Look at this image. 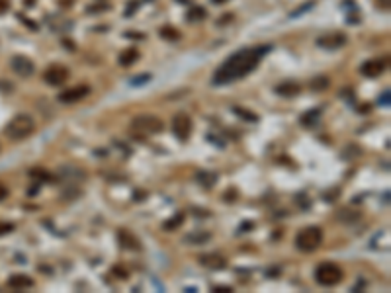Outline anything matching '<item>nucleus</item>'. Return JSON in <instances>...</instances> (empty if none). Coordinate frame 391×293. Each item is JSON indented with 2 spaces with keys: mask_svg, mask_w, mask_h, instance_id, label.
Masks as SVG:
<instances>
[{
  "mask_svg": "<svg viewBox=\"0 0 391 293\" xmlns=\"http://www.w3.org/2000/svg\"><path fill=\"white\" fill-rule=\"evenodd\" d=\"M270 49H272L270 45H260V47L241 49L237 53H233V55L214 72L212 82H214L215 86H221V84H229V82H235L239 81V78H243V76H247L250 70L260 63L262 57H264Z\"/></svg>",
  "mask_w": 391,
  "mask_h": 293,
  "instance_id": "obj_1",
  "label": "nucleus"
},
{
  "mask_svg": "<svg viewBox=\"0 0 391 293\" xmlns=\"http://www.w3.org/2000/svg\"><path fill=\"white\" fill-rule=\"evenodd\" d=\"M34 129H36L34 117L25 116V114H20V116H14L12 119L8 121V125H6V135H8L12 141H20V139L30 137V135L34 133Z\"/></svg>",
  "mask_w": 391,
  "mask_h": 293,
  "instance_id": "obj_2",
  "label": "nucleus"
},
{
  "mask_svg": "<svg viewBox=\"0 0 391 293\" xmlns=\"http://www.w3.org/2000/svg\"><path fill=\"white\" fill-rule=\"evenodd\" d=\"M321 243H323V231L315 225L305 227L296 234V246L301 252H313L319 248Z\"/></svg>",
  "mask_w": 391,
  "mask_h": 293,
  "instance_id": "obj_3",
  "label": "nucleus"
},
{
  "mask_svg": "<svg viewBox=\"0 0 391 293\" xmlns=\"http://www.w3.org/2000/svg\"><path fill=\"white\" fill-rule=\"evenodd\" d=\"M315 280L325 287H332V285L343 281V270H341V266H336L332 262H325L315 270Z\"/></svg>",
  "mask_w": 391,
  "mask_h": 293,
  "instance_id": "obj_4",
  "label": "nucleus"
},
{
  "mask_svg": "<svg viewBox=\"0 0 391 293\" xmlns=\"http://www.w3.org/2000/svg\"><path fill=\"white\" fill-rule=\"evenodd\" d=\"M131 129L143 135H154V133H161L165 125L157 116H137L131 121Z\"/></svg>",
  "mask_w": 391,
  "mask_h": 293,
  "instance_id": "obj_5",
  "label": "nucleus"
},
{
  "mask_svg": "<svg viewBox=\"0 0 391 293\" xmlns=\"http://www.w3.org/2000/svg\"><path fill=\"white\" fill-rule=\"evenodd\" d=\"M348 37L343 32H329V34H323L317 37V45L321 49H327V51H336L341 47L346 45Z\"/></svg>",
  "mask_w": 391,
  "mask_h": 293,
  "instance_id": "obj_6",
  "label": "nucleus"
},
{
  "mask_svg": "<svg viewBox=\"0 0 391 293\" xmlns=\"http://www.w3.org/2000/svg\"><path fill=\"white\" fill-rule=\"evenodd\" d=\"M88 94H90V86L79 84V86H72V88H67V90L59 92L57 100H59L61 104H74V102H79V100L86 98Z\"/></svg>",
  "mask_w": 391,
  "mask_h": 293,
  "instance_id": "obj_7",
  "label": "nucleus"
},
{
  "mask_svg": "<svg viewBox=\"0 0 391 293\" xmlns=\"http://www.w3.org/2000/svg\"><path fill=\"white\" fill-rule=\"evenodd\" d=\"M67 78H69V69L63 67V65H51L43 72V81L51 84V86H61V84L67 82Z\"/></svg>",
  "mask_w": 391,
  "mask_h": 293,
  "instance_id": "obj_8",
  "label": "nucleus"
},
{
  "mask_svg": "<svg viewBox=\"0 0 391 293\" xmlns=\"http://www.w3.org/2000/svg\"><path fill=\"white\" fill-rule=\"evenodd\" d=\"M10 67L16 74H20V76H32L34 72H36V65H34V61L30 57H25V55H14L12 61H10Z\"/></svg>",
  "mask_w": 391,
  "mask_h": 293,
  "instance_id": "obj_9",
  "label": "nucleus"
},
{
  "mask_svg": "<svg viewBox=\"0 0 391 293\" xmlns=\"http://www.w3.org/2000/svg\"><path fill=\"white\" fill-rule=\"evenodd\" d=\"M172 131L180 141H188L190 133H192V119L186 114H178L172 119Z\"/></svg>",
  "mask_w": 391,
  "mask_h": 293,
  "instance_id": "obj_10",
  "label": "nucleus"
},
{
  "mask_svg": "<svg viewBox=\"0 0 391 293\" xmlns=\"http://www.w3.org/2000/svg\"><path fill=\"white\" fill-rule=\"evenodd\" d=\"M385 69H387V59H370L360 67V72L368 78H376Z\"/></svg>",
  "mask_w": 391,
  "mask_h": 293,
  "instance_id": "obj_11",
  "label": "nucleus"
},
{
  "mask_svg": "<svg viewBox=\"0 0 391 293\" xmlns=\"http://www.w3.org/2000/svg\"><path fill=\"white\" fill-rule=\"evenodd\" d=\"M118 241H119V245H121V248H125V250H135V252H139V250H141V243H139V238H137V236H133L127 229H119L118 231Z\"/></svg>",
  "mask_w": 391,
  "mask_h": 293,
  "instance_id": "obj_12",
  "label": "nucleus"
},
{
  "mask_svg": "<svg viewBox=\"0 0 391 293\" xmlns=\"http://www.w3.org/2000/svg\"><path fill=\"white\" fill-rule=\"evenodd\" d=\"M200 264L207 270H223L227 266V260L221 254H203L200 256Z\"/></svg>",
  "mask_w": 391,
  "mask_h": 293,
  "instance_id": "obj_13",
  "label": "nucleus"
},
{
  "mask_svg": "<svg viewBox=\"0 0 391 293\" xmlns=\"http://www.w3.org/2000/svg\"><path fill=\"white\" fill-rule=\"evenodd\" d=\"M8 287L10 289H30V287H34V280L25 274H14L8 278Z\"/></svg>",
  "mask_w": 391,
  "mask_h": 293,
  "instance_id": "obj_14",
  "label": "nucleus"
},
{
  "mask_svg": "<svg viewBox=\"0 0 391 293\" xmlns=\"http://www.w3.org/2000/svg\"><path fill=\"white\" fill-rule=\"evenodd\" d=\"M274 92L278 96H282V98H294V96L301 92V86L297 82H282V84H278L274 88Z\"/></svg>",
  "mask_w": 391,
  "mask_h": 293,
  "instance_id": "obj_15",
  "label": "nucleus"
},
{
  "mask_svg": "<svg viewBox=\"0 0 391 293\" xmlns=\"http://www.w3.org/2000/svg\"><path fill=\"white\" fill-rule=\"evenodd\" d=\"M59 174L63 176L65 182H69V184H74V182H79V180H83L84 178V172L83 170H79L76 166H63Z\"/></svg>",
  "mask_w": 391,
  "mask_h": 293,
  "instance_id": "obj_16",
  "label": "nucleus"
},
{
  "mask_svg": "<svg viewBox=\"0 0 391 293\" xmlns=\"http://www.w3.org/2000/svg\"><path fill=\"white\" fill-rule=\"evenodd\" d=\"M137 59H139V51L137 49H125V51H121V55H119V65L121 67H129L133 63H137Z\"/></svg>",
  "mask_w": 391,
  "mask_h": 293,
  "instance_id": "obj_17",
  "label": "nucleus"
},
{
  "mask_svg": "<svg viewBox=\"0 0 391 293\" xmlns=\"http://www.w3.org/2000/svg\"><path fill=\"white\" fill-rule=\"evenodd\" d=\"M319 119H321L319 110H309V112H305V114L301 116V125H303V127H315V125L319 123Z\"/></svg>",
  "mask_w": 391,
  "mask_h": 293,
  "instance_id": "obj_18",
  "label": "nucleus"
},
{
  "mask_svg": "<svg viewBox=\"0 0 391 293\" xmlns=\"http://www.w3.org/2000/svg\"><path fill=\"white\" fill-rule=\"evenodd\" d=\"M184 219H186V215H184L182 211H178L174 217H170L168 221L163 223V229H165V231H176V229H180V225L184 223Z\"/></svg>",
  "mask_w": 391,
  "mask_h": 293,
  "instance_id": "obj_19",
  "label": "nucleus"
},
{
  "mask_svg": "<svg viewBox=\"0 0 391 293\" xmlns=\"http://www.w3.org/2000/svg\"><path fill=\"white\" fill-rule=\"evenodd\" d=\"M196 180H198L203 188H212V186H215L217 174H214V172H205V170H200V172L196 174Z\"/></svg>",
  "mask_w": 391,
  "mask_h": 293,
  "instance_id": "obj_20",
  "label": "nucleus"
},
{
  "mask_svg": "<svg viewBox=\"0 0 391 293\" xmlns=\"http://www.w3.org/2000/svg\"><path fill=\"white\" fill-rule=\"evenodd\" d=\"M205 16H207V12L203 10L202 6H194V8H190L186 12V20L188 22H202V20H205Z\"/></svg>",
  "mask_w": 391,
  "mask_h": 293,
  "instance_id": "obj_21",
  "label": "nucleus"
},
{
  "mask_svg": "<svg viewBox=\"0 0 391 293\" xmlns=\"http://www.w3.org/2000/svg\"><path fill=\"white\" fill-rule=\"evenodd\" d=\"M210 238H212L210 233H192L184 238V243H188V245H203V243H207Z\"/></svg>",
  "mask_w": 391,
  "mask_h": 293,
  "instance_id": "obj_22",
  "label": "nucleus"
},
{
  "mask_svg": "<svg viewBox=\"0 0 391 293\" xmlns=\"http://www.w3.org/2000/svg\"><path fill=\"white\" fill-rule=\"evenodd\" d=\"M159 34H161V37H165L166 41H178V39H180V32L174 30L172 25H165Z\"/></svg>",
  "mask_w": 391,
  "mask_h": 293,
  "instance_id": "obj_23",
  "label": "nucleus"
},
{
  "mask_svg": "<svg viewBox=\"0 0 391 293\" xmlns=\"http://www.w3.org/2000/svg\"><path fill=\"white\" fill-rule=\"evenodd\" d=\"M338 221H344V223H352V221H358L360 219V213H356V211H350V209H343L338 215Z\"/></svg>",
  "mask_w": 391,
  "mask_h": 293,
  "instance_id": "obj_24",
  "label": "nucleus"
},
{
  "mask_svg": "<svg viewBox=\"0 0 391 293\" xmlns=\"http://www.w3.org/2000/svg\"><path fill=\"white\" fill-rule=\"evenodd\" d=\"M233 112H235L239 117H245V119L250 121V123L258 121V116H256V114H252V112H249V110H245V108H233Z\"/></svg>",
  "mask_w": 391,
  "mask_h": 293,
  "instance_id": "obj_25",
  "label": "nucleus"
},
{
  "mask_svg": "<svg viewBox=\"0 0 391 293\" xmlns=\"http://www.w3.org/2000/svg\"><path fill=\"white\" fill-rule=\"evenodd\" d=\"M311 88L313 90H327L329 88V78L327 76H317L311 81Z\"/></svg>",
  "mask_w": 391,
  "mask_h": 293,
  "instance_id": "obj_26",
  "label": "nucleus"
},
{
  "mask_svg": "<svg viewBox=\"0 0 391 293\" xmlns=\"http://www.w3.org/2000/svg\"><path fill=\"white\" fill-rule=\"evenodd\" d=\"M315 6V0H307L305 4H301L297 10H294L292 14H290V18H297V16H301V14H305V12H309L311 8Z\"/></svg>",
  "mask_w": 391,
  "mask_h": 293,
  "instance_id": "obj_27",
  "label": "nucleus"
},
{
  "mask_svg": "<svg viewBox=\"0 0 391 293\" xmlns=\"http://www.w3.org/2000/svg\"><path fill=\"white\" fill-rule=\"evenodd\" d=\"M151 78H153V76H151L149 72H143V74H137V76H133V78L129 81V84H131V86H141V84L149 82Z\"/></svg>",
  "mask_w": 391,
  "mask_h": 293,
  "instance_id": "obj_28",
  "label": "nucleus"
},
{
  "mask_svg": "<svg viewBox=\"0 0 391 293\" xmlns=\"http://www.w3.org/2000/svg\"><path fill=\"white\" fill-rule=\"evenodd\" d=\"M389 104H391V90L385 88V92L379 96V105H385V108H387Z\"/></svg>",
  "mask_w": 391,
  "mask_h": 293,
  "instance_id": "obj_29",
  "label": "nucleus"
},
{
  "mask_svg": "<svg viewBox=\"0 0 391 293\" xmlns=\"http://www.w3.org/2000/svg\"><path fill=\"white\" fill-rule=\"evenodd\" d=\"M12 231H14V225H12V223H0V236H2V234L12 233Z\"/></svg>",
  "mask_w": 391,
  "mask_h": 293,
  "instance_id": "obj_30",
  "label": "nucleus"
},
{
  "mask_svg": "<svg viewBox=\"0 0 391 293\" xmlns=\"http://www.w3.org/2000/svg\"><path fill=\"white\" fill-rule=\"evenodd\" d=\"M6 198H8V188L4 186V184H0V201Z\"/></svg>",
  "mask_w": 391,
  "mask_h": 293,
  "instance_id": "obj_31",
  "label": "nucleus"
},
{
  "mask_svg": "<svg viewBox=\"0 0 391 293\" xmlns=\"http://www.w3.org/2000/svg\"><path fill=\"white\" fill-rule=\"evenodd\" d=\"M114 274H119V278H121V280H125V278H127V272H125V270H121V268H114Z\"/></svg>",
  "mask_w": 391,
  "mask_h": 293,
  "instance_id": "obj_32",
  "label": "nucleus"
},
{
  "mask_svg": "<svg viewBox=\"0 0 391 293\" xmlns=\"http://www.w3.org/2000/svg\"><path fill=\"white\" fill-rule=\"evenodd\" d=\"M214 291L215 293H231L233 289H231V287H215Z\"/></svg>",
  "mask_w": 391,
  "mask_h": 293,
  "instance_id": "obj_33",
  "label": "nucleus"
},
{
  "mask_svg": "<svg viewBox=\"0 0 391 293\" xmlns=\"http://www.w3.org/2000/svg\"><path fill=\"white\" fill-rule=\"evenodd\" d=\"M250 227H252V223H245V225H241V231H250Z\"/></svg>",
  "mask_w": 391,
  "mask_h": 293,
  "instance_id": "obj_34",
  "label": "nucleus"
},
{
  "mask_svg": "<svg viewBox=\"0 0 391 293\" xmlns=\"http://www.w3.org/2000/svg\"><path fill=\"white\" fill-rule=\"evenodd\" d=\"M379 6H383V8H389V0H379Z\"/></svg>",
  "mask_w": 391,
  "mask_h": 293,
  "instance_id": "obj_35",
  "label": "nucleus"
},
{
  "mask_svg": "<svg viewBox=\"0 0 391 293\" xmlns=\"http://www.w3.org/2000/svg\"><path fill=\"white\" fill-rule=\"evenodd\" d=\"M214 4H223V2H227V0H212Z\"/></svg>",
  "mask_w": 391,
  "mask_h": 293,
  "instance_id": "obj_36",
  "label": "nucleus"
}]
</instances>
